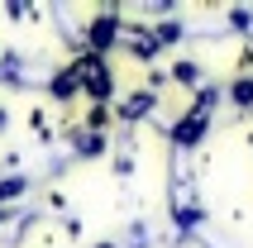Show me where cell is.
Here are the masks:
<instances>
[{
  "instance_id": "obj_1",
  "label": "cell",
  "mask_w": 253,
  "mask_h": 248,
  "mask_svg": "<svg viewBox=\"0 0 253 248\" xmlns=\"http://www.w3.org/2000/svg\"><path fill=\"white\" fill-rule=\"evenodd\" d=\"M201 134H206V110H201V105L186 115L177 129H172V138H177V143H201Z\"/></svg>"
},
{
  "instance_id": "obj_2",
  "label": "cell",
  "mask_w": 253,
  "mask_h": 248,
  "mask_svg": "<svg viewBox=\"0 0 253 248\" xmlns=\"http://www.w3.org/2000/svg\"><path fill=\"white\" fill-rule=\"evenodd\" d=\"M115 29H120V19H115V14H100L96 24H91V34H86V39H91V48H105V43L115 39Z\"/></svg>"
},
{
  "instance_id": "obj_3",
  "label": "cell",
  "mask_w": 253,
  "mask_h": 248,
  "mask_svg": "<svg viewBox=\"0 0 253 248\" xmlns=\"http://www.w3.org/2000/svg\"><path fill=\"white\" fill-rule=\"evenodd\" d=\"M229 96H234V105H253V77H239Z\"/></svg>"
},
{
  "instance_id": "obj_4",
  "label": "cell",
  "mask_w": 253,
  "mask_h": 248,
  "mask_svg": "<svg viewBox=\"0 0 253 248\" xmlns=\"http://www.w3.org/2000/svg\"><path fill=\"white\" fill-rule=\"evenodd\" d=\"M201 72H196V62H177V82H196Z\"/></svg>"
},
{
  "instance_id": "obj_5",
  "label": "cell",
  "mask_w": 253,
  "mask_h": 248,
  "mask_svg": "<svg viewBox=\"0 0 253 248\" xmlns=\"http://www.w3.org/2000/svg\"><path fill=\"white\" fill-rule=\"evenodd\" d=\"M0 124H5V110H0Z\"/></svg>"
},
{
  "instance_id": "obj_6",
  "label": "cell",
  "mask_w": 253,
  "mask_h": 248,
  "mask_svg": "<svg viewBox=\"0 0 253 248\" xmlns=\"http://www.w3.org/2000/svg\"><path fill=\"white\" fill-rule=\"evenodd\" d=\"M100 248H115V244H100Z\"/></svg>"
}]
</instances>
